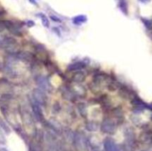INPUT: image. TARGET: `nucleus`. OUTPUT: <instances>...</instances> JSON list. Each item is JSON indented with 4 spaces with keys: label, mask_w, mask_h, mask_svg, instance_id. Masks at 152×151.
<instances>
[{
    "label": "nucleus",
    "mask_w": 152,
    "mask_h": 151,
    "mask_svg": "<svg viewBox=\"0 0 152 151\" xmlns=\"http://www.w3.org/2000/svg\"><path fill=\"white\" fill-rule=\"evenodd\" d=\"M73 141L75 147L78 151H87L88 148V139L84 133L81 132H77L74 135Z\"/></svg>",
    "instance_id": "f257e3e1"
},
{
    "label": "nucleus",
    "mask_w": 152,
    "mask_h": 151,
    "mask_svg": "<svg viewBox=\"0 0 152 151\" xmlns=\"http://www.w3.org/2000/svg\"><path fill=\"white\" fill-rule=\"evenodd\" d=\"M126 140L123 144L124 151H134L135 149V133L132 129H128L125 133Z\"/></svg>",
    "instance_id": "f03ea898"
},
{
    "label": "nucleus",
    "mask_w": 152,
    "mask_h": 151,
    "mask_svg": "<svg viewBox=\"0 0 152 151\" xmlns=\"http://www.w3.org/2000/svg\"><path fill=\"white\" fill-rule=\"evenodd\" d=\"M100 130L103 133L109 135L114 134L117 130V124L111 118H106L101 123Z\"/></svg>",
    "instance_id": "7ed1b4c3"
},
{
    "label": "nucleus",
    "mask_w": 152,
    "mask_h": 151,
    "mask_svg": "<svg viewBox=\"0 0 152 151\" xmlns=\"http://www.w3.org/2000/svg\"><path fill=\"white\" fill-rule=\"evenodd\" d=\"M33 101L40 106H45L47 104V96L45 93L40 89H34L32 93Z\"/></svg>",
    "instance_id": "20e7f679"
},
{
    "label": "nucleus",
    "mask_w": 152,
    "mask_h": 151,
    "mask_svg": "<svg viewBox=\"0 0 152 151\" xmlns=\"http://www.w3.org/2000/svg\"><path fill=\"white\" fill-rule=\"evenodd\" d=\"M16 40L10 36H6L2 40V47L10 53H13L16 51Z\"/></svg>",
    "instance_id": "39448f33"
},
{
    "label": "nucleus",
    "mask_w": 152,
    "mask_h": 151,
    "mask_svg": "<svg viewBox=\"0 0 152 151\" xmlns=\"http://www.w3.org/2000/svg\"><path fill=\"white\" fill-rule=\"evenodd\" d=\"M35 81L40 90H45L46 92L51 91L52 86L46 77L43 76H38L36 77Z\"/></svg>",
    "instance_id": "423d86ee"
},
{
    "label": "nucleus",
    "mask_w": 152,
    "mask_h": 151,
    "mask_svg": "<svg viewBox=\"0 0 152 151\" xmlns=\"http://www.w3.org/2000/svg\"><path fill=\"white\" fill-rule=\"evenodd\" d=\"M31 108H32L33 113H34V116L35 117L36 119L39 122H43L44 121V115H43L42 110L40 105L36 103L34 101L31 102Z\"/></svg>",
    "instance_id": "0eeeda50"
},
{
    "label": "nucleus",
    "mask_w": 152,
    "mask_h": 151,
    "mask_svg": "<svg viewBox=\"0 0 152 151\" xmlns=\"http://www.w3.org/2000/svg\"><path fill=\"white\" fill-rule=\"evenodd\" d=\"M105 151H121L120 147L116 144L114 139L111 138H106L103 142Z\"/></svg>",
    "instance_id": "6e6552de"
},
{
    "label": "nucleus",
    "mask_w": 152,
    "mask_h": 151,
    "mask_svg": "<svg viewBox=\"0 0 152 151\" xmlns=\"http://www.w3.org/2000/svg\"><path fill=\"white\" fill-rule=\"evenodd\" d=\"M86 67V64L83 62H76L74 63L70 64L68 66L67 69L68 71L71 72V71H78L84 69Z\"/></svg>",
    "instance_id": "1a4fd4ad"
},
{
    "label": "nucleus",
    "mask_w": 152,
    "mask_h": 151,
    "mask_svg": "<svg viewBox=\"0 0 152 151\" xmlns=\"http://www.w3.org/2000/svg\"><path fill=\"white\" fill-rule=\"evenodd\" d=\"M62 96L65 98L66 100L69 101H74L75 99V93H74L73 90L71 88H68V87H63L62 90Z\"/></svg>",
    "instance_id": "9d476101"
},
{
    "label": "nucleus",
    "mask_w": 152,
    "mask_h": 151,
    "mask_svg": "<svg viewBox=\"0 0 152 151\" xmlns=\"http://www.w3.org/2000/svg\"><path fill=\"white\" fill-rule=\"evenodd\" d=\"M15 57L16 58V59H19V60L25 61V62H31V59H33V55L31 53H28V52L21 51L16 53Z\"/></svg>",
    "instance_id": "9b49d317"
},
{
    "label": "nucleus",
    "mask_w": 152,
    "mask_h": 151,
    "mask_svg": "<svg viewBox=\"0 0 152 151\" xmlns=\"http://www.w3.org/2000/svg\"><path fill=\"white\" fill-rule=\"evenodd\" d=\"M86 76L83 71L78 70L76 71L72 76V80L76 83H81L86 80Z\"/></svg>",
    "instance_id": "f8f14e48"
},
{
    "label": "nucleus",
    "mask_w": 152,
    "mask_h": 151,
    "mask_svg": "<svg viewBox=\"0 0 152 151\" xmlns=\"http://www.w3.org/2000/svg\"><path fill=\"white\" fill-rule=\"evenodd\" d=\"M48 126L53 130V132L54 133H60L61 131V125L59 124V122L56 121H53V120H51V121H48Z\"/></svg>",
    "instance_id": "ddd939ff"
},
{
    "label": "nucleus",
    "mask_w": 152,
    "mask_h": 151,
    "mask_svg": "<svg viewBox=\"0 0 152 151\" xmlns=\"http://www.w3.org/2000/svg\"><path fill=\"white\" fill-rule=\"evenodd\" d=\"M88 19L86 15H78L73 18V23L77 25H81L87 22Z\"/></svg>",
    "instance_id": "4468645a"
},
{
    "label": "nucleus",
    "mask_w": 152,
    "mask_h": 151,
    "mask_svg": "<svg viewBox=\"0 0 152 151\" xmlns=\"http://www.w3.org/2000/svg\"><path fill=\"white\" fill-rule=\"evenodd\" d=\"M86 130L90 132L96 131L99 128V124L97 123L94 122V121H91V122L87 123L86 124Z\"/></svg>",
    "instance_id": "2eb2a0df"
},
{
    "label": "nucleus",
    "mask_w": 152,
    "mask_h": 151,
    "mask_svg": "<svg viewBox=\"0 0 152 151\" xmlns=\"http://www.w3.org/2000/svg\"><path fill=\"white\" fill-rule=\"evenodd\" d=\"M29 151H42L41 145L37 142H31L29 144Z\"/></svg>",
    "instance_id": "dca6fc26"
},
{
    "label": "nucleus",
    "mask_w": 152,
    "mask_h": 151,
    "mask_svg": "<svg viewBox=\"0 0 152 151\" xmlns=\"http://www.w3.org/2000/svg\"><path fill=\"white\" fill-rule=\"evenodd\" d=\"M37 16H39V17L41 19L43 26L45 27V28H48L49 25H50V22H49V20L48 19V18L46 17L45 15L42 13H39L37 14Z\"/></svg>",
    "instance_id": "f3484780"
},
{
    "label": "nucleus",
    "mask_w": 152,
    "mask_h": 151,
    "mask_svg": "<svg viewBox=\"0 0 152 151\" xmlns=\"http://www.w3.org/2000/svg\"><path fill=\"white\" fill-rule=\"evenodd\" d=\"M119 6H120V8L121 9L122 11H123L125 14H127L128 13V6H127V3H126V0H120V2H119Z\"/></svg>",
    "instance_id": "a211bd4d"
},
{
    "label": "nucleus",
    "mask_w": 152,
    "mask_h": 151,
    "mask_svg": "<svg viewBox=\"0 0 152 151\" xmlns=\"http://www.w3.org/2000/svg\"><path fill=\"white\" fill-rule=\"evenodd\" d=\"M0 128L2 130H4L6 133H9L10 131V127H9L8 125L4 122V120L1 119V118H0Z\"/></svg>",
    "instance_id": "6ab92c4d"
},
{
    "label": "nucleus",
    "mask_w": 152,
    "mask_h": 151,
    "mask_svg": "<svg viewBox=\"0 0 152 151\" xmlns=\"http://www.w3.org/2000/svg\"><path fill=\"white\" fill-rule=\"evenodd\" d=\"M78 110H79V111H80V114H81L83 116H86V114H87V110H86V106L85 104H83V103L79 104Z\"/></svg>",
    "instance_id": "aec40b11"
},
{
    "label": "nucleus",
    "mask_w": 152,
    "mask_h": 151,
    "mask_svg": "<svg viewBox=\"0 0 152 151\" xmlns=\"http://www.w3.org/2000/svg\"><path fill=\"white\" fill-rule=\"evenodd\" d=\"M141 20H142V23L144 24V25H145L147 29L152 30V20H150V19H144V18H142Z\"/></svg>",
    "instance_id": "412c9836"
},
{
    "label": "nucleus",
    "mask_w": 152,
    "mask_h": 151,
    "mask_svg": "<svg viewBox=\"0 0 152 151\" xmlns=\"http://www.w3.org/2000/svg\"><path fill=\"white\" fill-rule=\"evenodd\" d=\"M6 142V139H5V136H4V133H3L2 130L0 128V144H5Z\"/></svg>",
    "instance_id": "4be33fe9"
},
{
    "label": "nucleus",
    "mask_w": 152,
    "mask_h": 151,
    "mask_svg": "<svg viewBox=\"0 0 152 151\" xmlns=\"http://www.w3.org/2000/svg\"><path fill=\"white\" fill-rule=\"evenodd\" d=\"M5 29V20H0V32H2Z\"/></svg>",
    "instance_id": "5701e85b"
},
{
    "label": "nucleus",
    "mask_w": 152,
    "mask_h": 151,
    "mask_svg": "<svg viewBox=\"0 0 152 151\" xmlns=\"http://www.w3.org/2000/svg\"><path fill=\"white\" fill-rule=\"evenodd\" d=\"M50 19L53 21V22H61V19H59L58 16H53V15H51L50 16Z\"/></svg>",
    "instance_id": "b1692460"
},
{
    "label": "nucleus",
    "mask_w": 152,
    "mask_h": 151,
    "mask_svg": "<svg viewBox=\"0 0 152 151\" xmlns=\"http://www.w3.org/2000/svg\"><path fill=\"white\" fill-rule=\"evenodd\" d=\"M26 25H28V27H30V28H31V27H33L35 25V23H34V22H33V21L29 20V21H28V22H26Z\"/></svg>",
    "instance_id": "393cba45"
},
{
    "label": "nucleus",
    "mask_w": 152,
    "mask_h": 151,
    "mask_svg": "<svg viewBox=\"0 0 152 151\" xmlns=\"http://www.w3.org/2000/svg\"><path fill=\"white\" fill-rule=\"evenodd\" d=\"M138 1H139L140 2L144 3V4H145V3H148L149 1H151V0H138Z\"/></svg>",
    "instance_id": "a878e982"
},
{
    "label": "nucleus",
    "mask_w": 152,
    "mask_h": 151,
    "mask_svg": "<svg viewBox=\"0 0 152 151\" xmlns=\"http://www.w3.org/2000/svg\"><path fill=\"white\" fill-rule=\"evenodd\" d=\"M28 1H29L31 3H32V4H36V5L37 4V0H28Z\"/></svg>",
    "instance_id": "bb28decb"
},
{
    "label": "nucleus",
    "mask_w": 152,
    "mask_h": 151,
    "mask_svg": "<svg viewBox=\"0 0 152 151\" xmlns=\"http://www.w3.org/2000/svg\"><path fill=\"white\" fill-rule=\"evenodd\" d=\"M2 40H3V38L0 37V48L2 47Z\"/></svg>",
    "instance_id": "cd10ccee"
},
{
    "label": "nucleus",
    "mask_w": 152,
    "mask_h": 151,
    "mask_svg": "<svg viewBox=\"0 0 152 151\" xmlns=\"http://www.w3.org/2000/svg\"><path fill=\"white\" fill-rule=\"evenodd\" d=\"M0 151H7V150L4 149V148H1V149H0Z\"/></svg>",
    "instance_id": "c85d7f7f"
},
{
    "label": "nucleus",
    "mask_w": 152,
    "mask_h": 151,
    "mask_svg": "<svg viewBox=\"0 0 152 151\" xmlns=\"http://www.w3.org/2000/svg\"><path fill=\"white\" fill-rule=\"evenodd\" d=\"M92 151H101V150H98V149H94Z\"/></svg>",
    "instance_id": "c756f323"
},
{
    "label": "nucleus",
    "mask_w": 152,
    "mask_h": 151,
    "mask_svg": "<svg viewBox=\"0 0 152 151\" xmlns=\"http://www.w3.org/2000/svg\"><path fill=\"white\" fill-rule=\"evenodd\" d=\"M150 107H151V110H152V103H151V105H150Z\"/></svg>",
    "instance_id": "7c9ffc66"
},
{
    "label": "nucleus",
    "mask_w": 152,
    "mask_h": 151,
    "mask_svg": "<svg viewBox=\"0 0 152 151\" xmlns=\"http://www.w3.org/2000/svg\"><path fill=\"white\" fill-rule=\"evenodd\" d=\"M143 151H148V150H143Z\"/></svg>",
    "instance_id": "2f4dec72"
}]
</instances>
